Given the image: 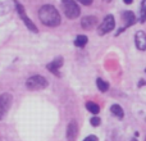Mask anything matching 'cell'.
<instances>
[{
	"label": "cell",
	"mask_w": 146,
	"mask_h": 141,
	"mask_svg": "<svg viewBox=\"0 0 146 141\" xmlns=\"http://www.w3.org/2000/svg\"><path fill=\"white\" fill-rule=\"evenodd\" d=\"M110 112L113 116H115L118 119H122L124 117V110L122 109L121 105H118V104H113V105L110 106Z\"/></svg>",
	"instance_id": "cell-12"
},
{
	"label": "cell",
	"mask_w": 146,
	"mask_h": 141,
	"mask_svg": "<svg viewBox=\"0 0 146 141\" xmlns=\"http://www.w3.org/2000/svg\"><path fill=\"white\" fill-rule=\"evenodd\" d=\"M131 141H137L136 139H131Z\"/></svg>",
	"instance_id": "cell-23"
},
{
	"label": "cell",
	"mask_w": 146,
	"mask_h": 141,
	"mask_svg": "<svg viewBox=\"0 0 146 141\" xmlns=\"http://www.w3.org/2000/svg\"><path fill=\"white\" fill-rule=\"evenodd\" d=\"M124 3H126V4H132V1H133V0H123Z\"/></svg>",
	"instance_id": "cell-22"
},
{
	"label": "cell",
	"mask_w": 146,
	"mask_h": 141,
	"mask_svg": "<svg viewBox=\"0 0 146 141\" xmlns=\"http://www.w3.org/2000/svg\"><path fill=\"white\" fill-rule=\"evenodd\" d=\"M145 83H146L145 81H144V80H141V81H140V85H139V86H140V87H141V86H145Z\"/></svg>",
	"instance_id": "cell-21"
},
{
	"label": "cell",
	"mask_w": 146,
	"mask_h": 141,
	"mask_svg": "<svg viewBox=\"0 0 146 141\" xmlns=\"http://www.w3.org/2000/svg\"><path fill=\"white\" fill-rule=\"evenodd\" d=\"M105 1H111V0H105Z\"/></svg>",
	"instance_id": "cell-24"
},
{
	"label": "cell",
	"mask_w": 146,
	"mask_h": 141,
	"mask_svg": "<svg viewBox=\"0 0 146 141\" xmlns=\"http://www.w3.org/2000/svg\"><path fill=\"white\" fill-rule=\"evenodd\" d=\"M63 63H64L63 57H56V58L54 59L53 62H50V63L46 66V69H48L49 72H51L53 74H55V76H60V73H59V69L62 68Z\"/></svg>",
	"instance_id": "cell-7"
},
{
	"label": "cell",
	"mask_w": 146,
	"mask_h": 141,
	"mask_svg": "<svg viewBox=\"0 0 146 141\" xmlns=\"http://www.w3.org/2000/svg\"><path fill=\"white\" fill-rule=\"evenodd\" d=\"M83 141H99V139L95 136V135H90V136H87Z\"/></svg>",
	"instance_id": "cell-19"
},
{
	"label": "cell",
	"mask_w": 146,
	"mask_h": 141,
	"mask_svg": "<svg viewBox=\"0 0 146 141\" xmlns=\"http://www.w3.org/2000/svg\"><path fill=\"white\" fill-rule=\"evenodd\" d=\"M96 85H98V88L100 90V92H106L109 90V83L106 81H104L103 78H98L96 80Z\"/></svg>",
	"instance_id": "cell-15"
},
{
	"label": "cell",
	"mask_w": 146,
	"mask_h": 141,
	"mask_svg": "<svg viewBox=\"0 0 146 141\" xmlns=\"http://www.w3.org/2000/svg\"><path fill=\"white\" fill-rule=\"evenodd\" d=\"M90 123H91V126H94V127H98V126H100V123H101V119H100V117H98V116H94L92 118L90 119Z\"/></svg>",
	"instance_id": "cell-17"
},
{
	"label": "cell",
	"mask_w": 146,
	"mask_h": 141,
	"mask_svg": "<svg viewBox=\"0 0 146 141\" xmlns=\"http://www.w3.org/2000/svg\"><path fill=\"white\" fill-rule=\"evenodd\" d=\"M49 85L48 80L40 74H33L26 81V87L31 91H40L46 88Z\"/></svg>",
	"instance_id": "cell-3"
},
{
	"label": "cell",
	"mask_w": 146,
	"mask_h": 141,
	"mask_svg": "<svg viewBox=\"0 0 146 141\" xmlns=\"http://www.w3.org/2000/svg\"><path fill=\"white\" fill-rule=\"evenodd\" d=\"M146 21V0L141 1V7H140V22L145 23Z\"/></svg>",
	"instance_id": "cell-16"
},
{
	"label": "cell",
	"mask_w": 146,
	"mask_h": 141,
	"mask_svg": "<svg viewBox=\"0 0 146 141\" xmlns=\"http://www.w3.org/2000/svg\"><path fill=\"white\" fill-rule=\"evenodd\" d=\"M114 27H115V19H114V17L111 14H108L103 19V22L99 25L98 33L100 36H104V35H106V33L111 32V31L114 30Z\"/></svg>",
	"instance_id": "cell-5"
},
{
	"label": "cell",
	"mask_w": 146,
	"mask_h": 141,
	"mask_svg": "<svg viewBox=\"0 0 146 141\" xmlns=\"http://www.w3.org/2000/svg\"><path fill=\"white\" fill-rule=\"evenodd\" d=\"M86 109H87L90 113H92L94 116H98L99 112H100V106L96 103H94V101H87V103H86Z\"/></svg>",
	"instance_id": "cell-14"
},
{
	"label": "cell",
	"mask_w": 146,
	"mask_h": 141,
	"mask_svg": "<svg viewBox=\"0 0 146 141\" xmlns=\"http://www.w3.org/2000/svg\"><path fill=\"white\" fill-rule=\"evenodd\" d=\"M14 4H15V10H17V13H18V15L21 17V19L23 21V23H25V26L28 28L30 31H32V32H35V33H37L38 32V30H37V27H36V25L32 22V21L30 19V18L27 17V14H26V10H25V8H23V5L21 4L18 0H14Z\"/></svg>",
	"instance_id": "cell-4"
},
{
	"label": "cell",
	"mask_w": 146,
	"mask_h": 141,
	"mask_svg": "<svg viewBox=\"0 0 146 141\" xmlns=\"http://www.w3.org/2000/svg\"><path fill=\"white\" fill-rule=\"evenodd\" d=\"M38 18H40L41 23H44L45 26H49V27H56L62 22V17L59 10L54 5H50V4H45L40 8Z\"/></svg>",
	"instance_id": "cell-1"
},
{
	"label": "cell",
	"mask_w": 146,
	"mask_h": 141,
	"mask_svg": "<svg viewBox=\"0 0 146 141\" xmlns=\"http://www.w3.org/2000/svg\"><path fill=\"white\" fill-rule=\"evenodd\" d=\"M145 141H146V139H145Z\"/></svg>",
	"instance_id": "cell-25"
},
{
	"label": "cell",
	"mask_w": 146,
	"mask_h": 141,
	"mask_svg": "<svg viewBox=\"0 0 146 141\" xmlns=\"http://www.w3.org/2000/svg\"><path fill=\"white\" fill-rule=\"evenodd\" d=\"M13 104V96L9 92H4L0 95V121L4 119L7 113L9 112L10 106Z\"/></svg>",
	"instance_id": "cell-6"
},
{
	"label": "cell",
	"mask_w": 146,
	"mask_h": 141,
	"mask_svg": "<svg viewBox=\"0 0 146 141\" xmlns=\"http://www.w3.org/2000/svg\"><path fill=\"white\" fill-rule=\"evenodd\" d=\"M87 43H88L87 36L86 35H78L74 40V46H77V48H85Z\"/></svg>",
	"instance_id": "cell-13"
},
{
	"label": "cell",
	"mask_w": 146,
	"mask_h": 141,
	"mask_svg": "<svg viewBox=\"0 0 146 141\" xmlns=\"http://www.w3.org/2000/svg\"><path fill=\"white\" fill-rule=\"evenodd\" d=\"M8 10H9V7H8L5 3H0V15L5 14Z\"/></svg>",
	"instance_id": "cell-18"
},
{
	"label": "cell",
	"mask_w": 146,
	"mask_h": 141,
	"mask_svg": "<svg viewBox=\"0 0 146 141\" xmlns=\"http://www.w3.org/2000/svg\"><path fill=\"white\" fill-rule=\"evenodd\" d=\"M135 44L139 50H146V33L144 31H137L135 35Z\"/></svg>",
	"instance_id": "cell-10"
},
{
	"label": "cell",
	"mask_w": 146,
	"mask_h": 141,
	"mask_svg": "<svg viewBox=\"0 0 146 141\" xmlns=\"http://www.w3.org/2000/svg\"><path fill=\"white\" fill-rule=\"evenodd\" d=\"M145 72H146V70H145Z\"/></svg>",
	"instance_id": "cell-26"
},
{
	"label": "cell",
	"mask_w": 146,
	"mask_h": 141,
	"mask_svg": "<svg viewBox=\"0 0 146 141\" xmlns=\"http://www.w3.org/2000/svg\"><path fill=\"white\" fill-rule=\"evenodd\" d=\"M62 10L68 19H76L81 14V8L74 0H62Z\"/></svg>",
	"instance_id": "cell-2"
},
{
	"label": "cell",
	"mask_w": 146,
	"mask_h": 141,
	"mask_svg": "<svg viewBox=\"0 0 146 141\" xmlns=\"http://www.w3.org/2000/svg\"><path fill=\"white\" fill-rule=\"evenodd\" d=\"M78 1H80L81 4H83V5H91L94 0H78Z\"/></svg>",
	"instance_id": "cell-20"
},
{
	"label": "cell",
	"mask_w": 146,
	"mask_h": 141,
	"mask_svg": "<svg viewBox=\"0 0 146 141\" xmlns=\"http://www.w3.org/2000/svg\"><path fill=\"white\" fill-rule=\"evenodd\" d=\"M78 136V124L76 121H71L67 127V140L68 141H76Z\"/></svg>",
	"instance_id": "cell-9"
},
{
	"label": "cell",
	"mask_w": 146,
	"mask_h": 141,
	"mask_svg": "<svg viewBox=\"0 0 146 141\" xmlns=\"http://www.w3.org/2000/svg\"><path fill=\"white\" fill-rule=\"evenodd\" d=\"M98 23H99V21L95 15H86V17H83L81 19V27L86 31H90L92 28H95L98 26Z\"/></svg>",
	"instance_id": "cell-8"
},
{
	"label": "cell",
	"mask_w": 146,
	"mask_h": 141,
	"mask_svg": "<svg viewBox=\"0 0 146 141\" xmlns=\"http://www.w3.org/2000/svg\"><path fill=\"white\" fill-rule=\"evenodd\" d=\"M122 17H123V21H124V23H126V25H124V30L131 27V26H133L135 23H136V15H135V13L131 12V10L123 12Z\"/></svg>",
	"instance_id": "cell-11"
}]
</instances>
